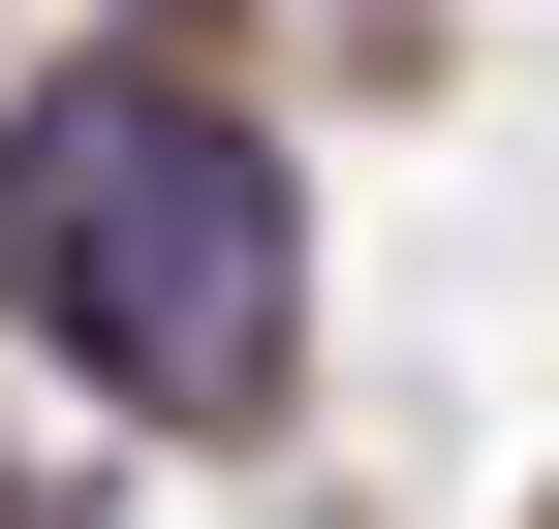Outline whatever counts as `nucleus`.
<instances>
[{"mask_svg":"<svg viewBox=\"0 0 559 529\" xmlns=\"http://www.w3.org/2000/svg\"><path fill=\"white\" fill-rule=\"evenodd\" d=\"M0 311H32L94 405H156V436H249V405H280V343H311V219H280V125H249L187 32L62 62V94L0 125Z\"/></svg>","mask_w":559,"mask_h":529,"instance_id":"obj_1","label":"nucleus"}]
</instances>
